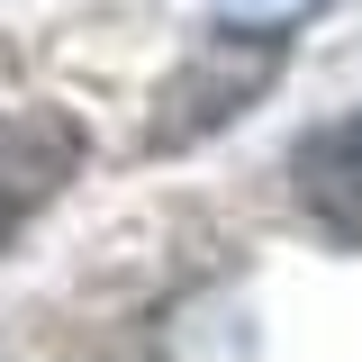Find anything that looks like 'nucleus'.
Returning a JSON list of instances; mask_svg holds the SVG:
<instances>
[{"mask_svg": "<svg viewBox=\"0 0 362 362\" xmlns=\"http://www.w3.org/2000/svg\"><path fill=\"white\" fill-rule=\"evenodd\" d=\"M73 173H82V118H64V109L0 118V254L28 235V218H45L64 199Z\"/></svg>", "mask_w": 362, "mask_h": 362, "instance_id": "obj_2", "label": "nucleus"}, {"mask_svg": "<svg viewBox=\"0 0 362 362\" xmlns=\"http://www.w3.org/2000/svg\"><path fill=\"white\" fill-rule=\"evenodd\" d=\"M290 199H299V218H308L326 245L362 254V109H344V118H326V127L299 136V154H290Z\"/></svg>", "mask_w": 362, "mask_h": 362, "instance_id": "obj_3", "label": "nucleus"}, {"mask_svg": "<svg viewBox=\"0 0 362 362\" xmlns=\"http://www.w3.org/2000/svg\"><path fill=\"white\" fill-rule=\"evenodd\" d=\"M281 64H290V37H281L272 18H226L209 37H190V54L173 64V82L154 90L145 145H154V154H181V145H199V136L235 127V118L281 82Z\"/></svg>", "mask_w": 362, "mask_h": 362, "instance_id": "obj_1", "label": "nucleus"}, {"mask_svg": "<svg viewBox=\"0 0 362 362\" xmlns=\"http://www.w3.org/2000/svg\"><path fill=\"white\" fill-rule=\"evenodd\" d=\"M226 18H272V28H290L299 9H317V0H218Z\"/></svg>", "mask_w": 362, "mask_h": 362, "instance_id": "obj_4", "label": "nucleus"}]
</instances>
